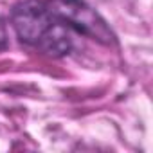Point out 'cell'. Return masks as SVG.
Masks as SVG:
<instances>
[{"label":"cell","instance_id":"7a4b0ae2","mask_svg":"<svg viewBox=\"0 0 153 153\" xmlns=\"http://www.w3.org/2000/svg\"><path fill=\"white\" fill-rule=\"evenodd\" d=\"M7 47V33H6V24L0 18V51H4Z\"/></svg>","mask_w":153,"mask_h":153},{"label":"cell","instance_id":"6da1fadb","mask_svg":"<svg viewBox=\"0 0 153 153\" xmlns=\"http://www.w3.org/2000/svg\"><path fill=\"white\" fill-rule=\"evenodd\" d=\"M56 11L68 22L76 34L90 38L101 45H114L117 38L105 18L85 0H51Z\"/></svg>","mask_w":153,"mask_h":153}]
</instances>
